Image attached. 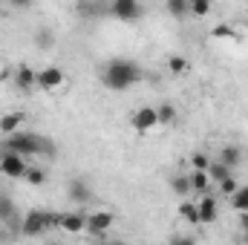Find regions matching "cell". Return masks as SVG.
I'll list each match as a JSON object with an SVG mask.
<instances>
[{"instance_id":"6da1fadb","label":"cell","mask_w":248,"mask_h":245,"mask_svg":"<svg viewBox=\"0 0 248 245\" xmlns=\"http://www.w3.org/2000/svg\"><path fill=\"white\" fill-rule=\"evenodd\" d=\"M141 81H144V69L130 58H113L101 72V84L110 92H124V90H130Z\"/></svg>"},{"instance_id":"7a4b0ae2","label":"cell","mask_w":248,"mask_h":245,"mask_svg":"<svg viewBox=\"0 0 248 245\" xmlns=\"http://www.w3.org/2000/svg\"><path fill=\"white\" fill-rule=\"evenodd\" d=\"M3 150H15L20 156H55V144L41 136V133H32V130H15L6 136L3 141Z\"/></svg>"},{"instance_id":"3957f363","label":"cell","mask_w":248,"mask_h":245,"mask_svg":"<svg viewBox=\"0 0 248 245\" xmlns=\"http://www.w3.org/2000/svg\"><path fill=\"white\" fill-rule=\"evenodd\" d=\"M49 228H58V214H49V211H29L20 222L23 237H44Z\"/></svg>"},{"instance_id":"277c9868","label":"cell","mask_w":248,"mask_h":245,"mask_svg":"<svg viewBox=\"0 0 248 245\" xmlns=\"http://www.w3.org/2000/svg\"><path fill=\"white\" fill-rule=\"evenodd\" d=\"M110 15L116 20L133 23L144 15V9H141V0H110Z\"/></svg>"},{"instance_id":"5b68a950","label":"cell","mask_w":248,"mask_h":245,"mask_svg":"<svg viewBox=\"0 0 248 245\" xmlns=\"http://www.w3.org/2000/svg\"><path fill=\"white\" fill-rule=\"evenodd\" d=\"M26 168H29V165L23 162L20 153H15V150H3V156H0V173H3V176H9V179H23Z\"/></svg>"},{"instance_id":"8992f818","label":"cell","mask_w":248,"mask_h":245,"mask_svg":"<svg viewBox=\"0 0 248 245\" xmlns=\"http://www.w3.org/2000/svg\"><path fill=\"white\" fill-rule=\"evenodd\" d=\"M66 199L75 202V205H87V202H93L95 196H93V187L87 184V179L72 176V179L66 182Z\"/></svg>"},{"instance_id":"52a82bcc","label":"cell","mask_w":248,"mask_h":245,"mask_svg":"<svg viewBox=\"0 0 248 245\" xmlns=\"http://www.w3.org/2000/svg\"><path fill=\"white\" fill-rule=\"evenodd\" d=\"M116 216L110 211H95V214H87V234L93 237H104L110 228H113Z\"/></svg>"},{"instance_id":"ba28073f","label":"cell","mask_w":248,"mask_h":245,"mask_svg":"<svg viewBox=\"0 0 248 245\" xmlns=\"http://www.w3.org/2000/svg\"><path fill=\"white\" fill-rule=\"evenodd\" d=\"M130 124L136 133H150L153 127H159V116H156V107H139L133 116H130Z\"/></svg>"},{"instance_id":"9c48e42d","label":"cell","mask_w":248,"mask_h":245,"mask_svg":"<svg viewBox=\"0 0 248 245\" xmlns=\"http://www.w3.org/2000/svg\"><path fill=\"white\" fill-rule=\"evenodd\" d=\"M61 87H63V72L58 66H46V69L38 72V90L55 92V90H61Z\"/></svg>"},{"instance_id":"30bf717a","label":"cell","mask_w":248,"mask_h":245,"mask_svg":"<svg viewBox=\"0 0 248 245\" xmlns=\"http://www.w3.org/2000/svg\"><path fill=\"white\" fill-rule=\"evenodd\" d=\"M104 12L110 15V3H104V0H78V3H75V15L84 17V20L101 17Z\"/></svg>"},{"instance_id":"8fae6325","label":"cell","mask_w":248,"mask_h":245,"mask_svg":"<svg viewBox=\"0 0 248 245\" xmlns=\"http://www.w3.org/2000/svg\"><path fill=\"white\" fill-rule=\"evenodd\" d=\"M58 228L66 234H81L87 231V214L72 211V214H58Z\"/></svg>"},{"instance_id":"7c38bea8","label":"cell","mask_w":248,"mask_h":245,"mask_svg":"<svg viewBox=\"0 0 248 245\" xmlns=\"http://www.w3.org/2000/svg\"><path fill=\"white\" fill-rule=\"evenodd\" d=\"M15 84H17V90L32 92V90L38 87V72H35L29 63H20V66L15 69Z\"/></svg>"},{"instance_id":"4fadbf2b","label":"cell","mask_w":248,"mask_h":245,"mask_svg":"<svg viewBox=\"0 0 248 245\" xmlns=\"http://www.w3.org/2000/svg\"><path fill=\"white\" fill-rule=\"evenodd\" d=\"M196 205H199V219H202V225H208V222H217V214H219L217 196H208V193H202V199H199Z\"/></svg>"},{"instance_id":"5bb4252c","label":"cell","mask_w":248,"mask_h":245,"mask_svg":"<svg viewBox=\"0 0 248 245\" xmlns=\"http://www.w3.org/2000/svg\"><path fill=\"white\" fill-rule=\"evenodd\" d=\"M187 176H190V193H196V196L208 193V187H211V176H208V170H190Z\"/></svg>"},{"instance_id":"9a60e30c","label":"cell","mask_w":248,"mask_h":245,"mask_svg":"<svg viewBox=\"0 0 248 245\" xmlns=\"http://www.w3.org/2000/svg\"><path fill=\"white\" fill-rule=\"evenodd\" d=\"M23 122H26V116H23V113H6V116H0V133H3V136H9V133L20 130Z\"/></svg>"},{"instance_id":"2e32d148","label":"cell","mask_w":248,"mask_h":245,"mask_svg":"<svg viewBox=\"0 0 248 245\" xmlns=\"http://www.w3.org/2000/svg\"><path fill=\"white\" fill-rule=\"evenodd\" d=\"M234 173V168H228L225 162H219V159H211V165H208V176H211V182H222V179H228Z\"/></svg>"},{"instance_id":"e0dca14e","label":"cell","mask_w":248,"mask_h":245,"mask_svg":"<svg viewBox=\"0 0 248 245\" xmlns=\"http://www.w3.org/2000/svg\"><path fill=\"white\" fill-rule=\"evenodd\" d=\"M179 216L185 219L187 225H202V219H199V205L190 202V199H185V202L179 205Z\"/></svg>"},{"instance_id":"ac0fdd59","label":"cell","mask_w":248,"mask_h":245,"mask_svg":"<svg viewBox=\"0 0 248 245\" xmlns=\"http://www.w3.org/2000/svg\"><path fill=\"white\" fill-rule=\"evenodd\" d=\"M15 216H17V208H15V202L9 199V193H0V225H9Z\"/></svg>"},{"instance_id":"d6986e66","label":"cell","mask_w":248,"mask_h":245,"mask_svg":"<svg viewBox=\"0 0 248 245\" xmlns=\"http://www.w3.org/2000/svg\"><path fill=\"white\" fill-rule=\"evenodd\" d=\"M219 162H225L228 168H237L240 162H243V153H240V147H234V144H225L222 150H219V156H217Z\"/></svg>"},{"instance_id":"ffe728a7","label":"cell","mask_w":248,"mask_h":245,"mask_svg":"<svg viewBox=\"0 0 248 245\" xmlns=\"http://www.w3.org/2000/svg\"><path fill=\"white\" fill-rule=\"evenodd\" d=\"M165 9H168V15L176 17V20H185L187 15H190L187 0H165Z\"/></svg>"},{"instance_id":"44dd1931","label":"cell","mask_w":248,"mask_h":245,"mask_svg":"<svg viewBox=\"0 0 248 245\" xmlns=\"http://www.w3.org/2000/svg\"><path fill=\"white\" fill-rule=\"evenodd\" d=\"M170 190H173L176 196H190V176H187V173H176V176L170 179Z\"/></svg>"},{"instance_id":"7402d4cb","label":"cell","mask_w":248,"mask_h":245,"mask_svg":"<svg viewBox=\"0 0 248 245\" xmlns=\"http://www.w3.org/2000/svg\"><path fill=\"white\" fill-rule=\"evenodd\" d=\"M231 208L240 214V211H248V184H240L234 193H231Z\"/></svg>"},{"instance_id":"603a6c76","label":"cell","mask_w":248,"mask_h":245,"mask_svg":"<svg viewBox=\"0 0 248 245\" xmlns=\"http://www.w3.org/2000/svg\"><path fill=\"white\" fill-rule=\"evenodd\" d=\"M156 116H159V124H165V127H168V124L176 122V107H173L170 101H165V104H159V107H156Z\"/></svg>"},{"instance_id":"cb8c5ba5","label":"cell","mask_w":248,"mask_h":245,"mask_svg":"<svg viewBox=\"0 0 248 245\" xmlns=\"http://www.w3.org/2000/svg\"><path fill=\"white\" fill-rule=\"evenodd\" d=\"M211 6H214V0H187V9L193 17H205L211 12Z\"/></svg>"},{"instance_id":"d4e9b609","label":"cell","mask_w":248,"mask_h":245,"mask_svg":"<svg viewBox=\"0 0 248 245\" xmlns=\"http://www.w3.org/2000/svg\"><path fill=\"white\" fill-rule=\"evenodd\" d=\"M35 44H38V49H52V46H55V38H52V32H49V29H38Z\"/></svg>"},{"instance_id":"484cf974","label":"cell","mask_w":248,"mask_h":245,"mask_svg":"<svg viewBox=\"0 0 248 245\" xmlns=\"http://www.w3.org/2000/svg\"><path fill=\"white\" fill-rule=\"evenodd\" d=\"M217 184H219V196H225V199H231V193H234V190L240 187V182H237V176H234V173H231L228 179L217 182Z\"/></svg>"},{"instance_id":"4316f807","label":"cell","mask_w":248,"mask_h":245,"mask_svg":"<svg viewBox=\"0 0 248 245\" xmlns=\"http://www.w3.org/2000/svg\"><path fill=\"white\" fill-rule=\"evenodd\" d=\"M23 179H26L29 184H44V182H46V173H44L41 168H32V165H29V168H26V173H23Z\"/></svg>"},{"instance_id":"83f0119b","label":"cell","mask_w":248,"mask_h":245,"mask_svg":"<svg viewBox=\"0 0 248 245\" xmlns=\"http://www.w3.org/2000/svg\"><path fill=\"white\" fill-rule=\"evenodd\" d=\"M168 69L173 72V75H182L187 69V58L185 55H170V61H168Z\"/></svg>"},{"instance_id":"f1b7e54d","label":"cell","mask_w":248,"mask_h":245,"mask_svg":"<svg viewBox=\"0 0 248 245\" xmlns=\"http://www.w3.org/2000/svg\"><path fill=\"white\" fill-rule=\"evenodd\" d=\"M208 165H211V159H208L205 153H193V156H190V168H193V170H208Z\"/></svg>"},{"instance_id":"f546056e","label":"cell","mask_w":248,"mask_h":245,"mask_svg":"<svg viewBox=\"0 0 248 245\" xmlns=\"http://www.w3.org/2000/svg\"><path fill=\"white\" fill-rule=\"evenodd\" d=\"M214 38H237V32L231 26H214Z\"/></svg>"},{"instance_id":"4dcf8cb0","label":"cell","mask_w":248,"mask_h":245,"mask_svg":"<svg viewBox=\"0 0 248 245\" xmlns=\"http://www.w3.org/2000/svg\"><path fill=\"white\" fill-rule=\"evenodd\" d=\"M9 6H15V9H29L32 0H9Z\"/></svg>"},{"instance_id":"1f68e13d","label":"cell","mask_w":248,"mask_h":245,"mask_svg":"<svg viewBox=\"0 0 248 245\" xmlns=\"http://www.w3.org/2000/svg\"><path fill=\"white\" fill-rule=\"evenodd\" d=\"M240 228L248 231V211H240Z\"/></svg>"},{"instance_id":"d6a6232c","label":"cell","mask_w":248,"mask_h":245,"mask_svg":"<svg viewBox=\"0 0 248 245\" xmlns=\"http://www.w3.org/2000/svg\"><path fill=\"white\" fill-rule=\"evenodd\" d=\"M6 237H9V231H3V228H0V243H3Z\"/></svg>"}]
</instances>
